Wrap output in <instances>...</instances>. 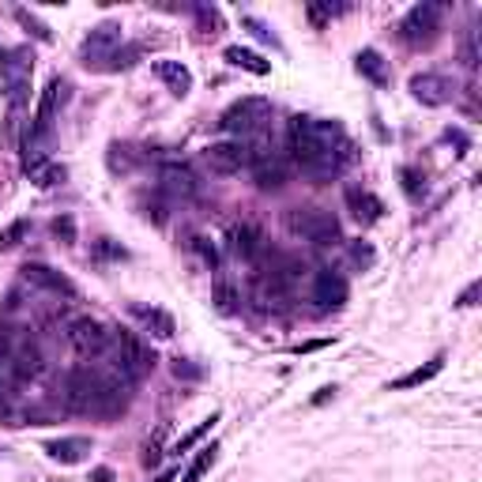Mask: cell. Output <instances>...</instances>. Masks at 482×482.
I'll return each instance as SVG.
<instances>
[{
    "label": "cell",
    "mask_w": 482,
    "mask_h": 482,
    "mask_svg": "<svg viewBox=\"0 0 482 482\" xmlns=\"http://www.w3.org/2000/svg\"><path fill=\"white\" fill-rule=\"evenodd\" d=\"M291 151L305 178L332 181L350 158V143L340 125L317 121V117H294L291 121Z\"/></svg>",
    "instance_id": "cell-1"
},
{
    "label": "cell",
    "mask_w": 482,
    "mask_h": 482,
    "mask_svg": "<svg viewBox=\"0 0 482 482\" xmlns=\"http://www.w3.org/2000/svg\"><path fill=\"white\" fill-rule=\"evenodd\" d=\"M215 422H219V414H212V419H204V422H200L197 430H189V433H185V438H181L178 445H173V448H170V453H173V456H181V453H189V448H192V445H197V441L204 438V433H212V426H215Z\"/></svg>",
    "instance_id": "cell-26"
},
{
    "label": "cell",
    "mask_w": 482,
    "mask_h": 482,
    "mask_svg": "<svg viewBox=\"0 0 482 482\" xmlns=\"http://www.w3.org/2000/svg\"><path fill=\"white\" fill-rule=\"evenodd\" d=\"M441 30V4H414L399 20V38L407 45H430Z\"/></svg>",
    "instance_id": "cell-6"
},
{
    "label": "cell",
    "mask_w": 482,
    "mask_h": 482,
    "mask_svg": "<svg viewBox=\"0 0 482 482\" xmlns=\"http://www.w3.org/2000/svg\"><path fill=\"white\" fill-rule=\"evenodd\" d=\"M45 453H50L57 463H79V460H87L91 441L87 438H60V441L45 445Z\"/></svg>",
    "instance_id": "cell-20"
},
{
    "label": "cell",
    "mask_w": 482,
    "mask_h": 482,
    "mask_svg": "<svg viewBox=\"0 0 482 482\" xmlns=\"http://www.w3.org/2000/svg\"><path fill=\"white\" fill-rule=\"evenodd\" d=\"M355 261H358V264H369V261H374V253H369L366 245H355Z\"/></svg>",
    "instance_id": "cell-36"
},
{
    "label": "cell",
    "mask_w": 482,
    "mask_h": 482,
    "mask_svg": "<svg viewBox=\"0 0 482 482\" xmlns=\"http://www.w3.org/2000/svg\"><path fill=\"white\" fill-rule=\"evenodd\" d=\"M68 99V84H64L60 76H53L50 84H45L42 91V102H38V114H35V125H30V136H45L50 133V125L57 117V106Z\"/></svg>",
    "instance_id": "cell-10"
},
{
    "label": "cell",
    "mask_w": 482,
    "mask_h": 482,
    "mask_svg": "<svg viewBox=\"0 0 482 482\" xmlns=\"http://www.w3.org/2000/svg\"><path fill=\"white\" fill-rule=\"evenodd\" d=\"M404 189L411 192V197L419 192V173H414V170H404Z\"/></svg>",
    "instance_id": "cell-32"
},
{
    "label": "cell",
    "mask_w": 482,
    "mask_h": 482,
    "mask_svg": "<svg viewBox=\"0 0 482 482\" xmlns=\"http://www.w3.org/2000/svg\"><path fill=\"white\" fill-rule=\"evenodd\" d=\"M117 50H121V27L117 23H102V27H94L87 35L79 57H84L87 68H109V60H114Z\"/></svg>",
    "instance_id": "cell-8"
},
{
    "label": "cell",
    "mask_w": 482,
    "mask_h": 482,
    "mask_svg": "<svg viewBox=\"0 0 482 482\" xmlns=\"http://www.w3.org/2000/svg\"><path fill=\"white\" fill-rule=\"evenodd\" d=\"M411 94L422 106H445L453 102V84L438 72H422V76H411Z\"/></svg>",
    "instance_id": "cell-11"
},
{
    "label": "cell",
    "mask_w": 482,
    "mask_h": 482,
    "mask_svg": "<svg viewBox=\"0 0 482 482\" xmlns=\"http://www.w3.org/2000/svg\"><path fill=\"white\" fill-rule=\"evenodd\" d=\"M253 178H256V185H261L264 192L283 189V185H286V166H283V158H276V155L261 158V163L253 166Z\"/></svg>",
    "instance_id": "cell-18"
},
{
    "label": "cell",
    "mask_w": 482,
    "mask_h": 482,
    "mask_svg": "<svg viewBox=\"0 0 482 482\" xmlns=\"http://www.w3.org/2000/svg\"><path fill=\"white\" fill-rule=\"evenodd\" d=\"M91 482H114V471H109V468H94V471H91Z\"/></svg>",
    "instance_id": "cell-35"
},
{
    "label": "cell",
    "mask_w": 482,
    "mask_h": 482,
    "mask_svg": "<svg viewBox=\"0 0 482 482\" xmlns=\"http://www.w3.org/2000/svg\"><path fill=\"white\" fill-rule=\"evenodd\" d=\"M27 219H20V222H12V227L4 230V234H0V253H8V249H15V245H20V241L27 237Z\"/></svg>",
    "instance_id": "cell-29"
},
{
    "label": "cell",
    "mask_w": 482,
    "mask_h": 482,
    "mask_svg": "<svg viewBox=\"0 0 482 482\" xmlns=\"http://www.w3.org/2000/svg\"><path fill=\"white\" fill-rule=\"evenodd\" d=\"M204 158H207V166H212V173H219V178H234V173H241L253 163V155H249V148L241 140L212 143V148L204 151Z\"/></svg>",
    "instance_id": "cell-9"
},
{
    "label": "cell",
    "mask_w": 482,
    "mask_h": 482,
    "mask_svg": "<svg viewBox=\"0 0 482 482\" xmlns=\"http://www.w3.org/2000/svg\"><path fill=\"white\" fill-rule=\"evenodd\" d=\"M68 343L84 358H102V355H109V328L99 325L94 317H76L68 325Z\"/></svg>",
    "instance_id": "cell-7"
},
{
    "label": "cell",
    "mask_w": 482,
    "mask_h": 482,
    "mask_svg": "<svg viewBox=\"0 0 482 482\" xmlns=\"http://www.w3.org/2000/svg\"><path fill=\"white\" fill-rule=\"evenodd\" d=\"M230 249H234L237 256H245V261H253V256L261 253V237H256L253 227H234V230H230Z\"/></svg>",
    "instance_id": "cell-24"
},
{
    "label": "cell",
    "mask_w": 482,
    "mask_h": 482,
    "mask_svg": "<svg viewBox=\"0 0 482 482\" xmlns=\"http://www.w3.org/2000/svg\"><path fill=\"white\" fill-rule=\"evenodd\" d=\"M23 279L27 283H35V286H42V291H50V294H64V298H79V291H76V283L68 279V276H60V271H53V268H45V264H23Z\"/></svg>",
    "instance_id": "cell-12"
},
{
    "label": "cell",
    "mask_w": 482,
    "mask_h": 482,
    "mask_svg": "<svg viewBox=\"0 0 482 482\" xmlns=\"http://www.w3.org/2000/svg\"><path fill=\"white\" fill-rule=\"evenodd\" d=\"M445 369V355H433L426 366H419V369H411L407 377H399V381H392V389L396 392H404V389H419V384H426V381H433Z\"/></svg>",
    "instance_id": "cell-22"
},
{
    "label": "cell",
    "mask_w": 482,
    "mask_h": 482,
    "mask_svg": "<svg viewBox=\"0 0 482 482\" xmlns=\"http://www.w3.org/2000/svg\"><path fill=\"white\" fill-rule=\"evenodd\" d=\"M53 234H57V237H64V241H72V237H76L72 219H57V222H53Z\"/></svg>",
    "instance_id": "cell-31"
},
{
    "label": "cell",
    "mask_w": 482,
    "mask_h": 482,
    "mask_svg": "<svg viewBox=\"0 0 482 482\" xmlns=\"http://www.w3.org/2000/svg\"><path fill=\"white\" fill-rule=\"evenodd\" d=\"M189 249L197 253V256H200V261H204L207 268H215V264H219V253H215V245H212V241H207V237L192 234V237H189Z\"/></svg>",
    "instance_id": "cell-28"
},
{
    "label": "cell",
    "mask_w": 482,
    "mask_h": 482,
    "mask_svg": "<svg viewBox=\"0 0 482 482\" xmlns=\"http://www.w3.org/2000/svg\"><path fill=\"white\" fill-rule=\"evenodd\" d=\"M158 482H173V471H166V475H163V478H158Z\"/></svg>",
    "instance_id": "cell-37"
},
{
    "label": "cell",
    "mask_w": 482,
    "mask_h": 482,
    "mask_svg": "<svg viewBox=\"0 0 482 482\" xmlns=\"http://www.w3.org/2000/svg\"><path fill=\"white\" fill-rule=\"evenodd\" d=\"M155 76L163 79V84L178 94V99H185V94L192 91V72L185 68L181 60H155Z\"/></svg>",
    "instance_id": "cell-17"
},
{
    "label": "cell",
    "mask_w": 482,
    "mask_h": 482,
    "mask_svg": "<svg viewBox=\"0 0 482 482\" xmlns=\"http://www.w3.org/2000/svg\"><path fill=\"white\" fill-rule=\"evenodd\" d=\"M158 185H163L170 197H197V173H192L185 163H163L158 166Z\"/></svg>",
    "instance_id": "cell-14"
},
{
    "label": "cell",
    "mask_w": 482,
    "mask_h": 482,
    "mask_svg": "<svg viewBox=\"0 0 482 482\" xmlns=\"http://www.w3.org/2000/svg\"><path fill=\"white\" fill-rule=\"evenodd\" d=\"M268 117H271V102L261 99V94H249V99H237L234 106L222 109L219 128H222V133H230V136H249V133H256V128H261Z\"/></svg>",
    "instance_id": "cell-4"
},
{
    "label": "cell",
    "mask_w": 482,
    "mask_h": 482,
    "mask_svg": "<svg viewBox=\"0 0 482 482\" xmlns=\"http://www.w3.org/2000/svg\"><path fill=\"white\" fill-rule=\"evenodd\" d=\"M222 57H227V64H234V68H245V72H253V76H268V72H271V64H268L261 53L245 50V45H227V50H222Z\"/></svg>",
    "instance_id": "cell-21"
},
{
    "label": "cell",
    "mask_w": 482,
    "mask_h": 482,
    "mask_svg": "<svg viewBox=\"0 0 482 482\" xmlns=\"http://www.w3.org/2000/svg\"><path fill=\"white\" fill-rule=\"evenodd\" d=\"M475 298H478V283H471L468 291L460 294V301H456V305H475Z\"/></svg>",
    "instance_id": "cell-34"
},
{
    "label": "cell",
    "mask_w": 482,
    "mask_h": 482,
    "mask_svg": "<svg viewBox=\"0 0 482 482\" xmlns=\"http://www.w3.org/2000/svg\"><path fill=\"white\" fill-rule=\"evenodd\" d=\"M23 170H27V178L35 181V185H42V189H50V185H60V181H64V166L50 163L45 155H27V158H23Z\"/></svg>",
    "instance_id": "cell-16"
},
{
    "label": "cell",
    "mask_w": 482,
    "mask_h": 482,
    "mask_svg": "<svg viewBox=\"0 0 482 482\" xmlns=\"http://www.w3.org/2000/svg\"><path fill=\"white\" fill-rule=\"evenodd\" d=\"M347 207H350V215H355L362 227H374V222L384 219V200L374 197L369 189H347Z\"/></svg>",
    "instance_id": "cell-15"
},
{
    "label": "cell",
    "mask_w": 482,
    "mask_h": 482,
    "mask_svg": "<svg viewBox=\"0 0 482 482\" xmlns=\"http://www.w3.org/2000/svg\"><path fill=\"white\" fill-rule=\"evenodd\" d=\"M358 72H362L366 79H374L377 87L389 84V68H384V57H381L377 50H362V53H358Z\"/></svg>",
    "instance_id": "cell-23"
},
{
    "label": "cell",
    "mask_w": 482,
    "mask_h": 482,
    "mask_svg": "<svg viewBox=\"0 0 482 482\" xmlns=\"http://www.w3.org/2000/svg\"><path fill=\"white\" fill-rule=\"evenodd\" d=\"M305 15H309L317 27H325L328 20H335V15H340V8H332V4H309V8H305Z\"/></svg>",
    "instance_id": "cell-30"
},
{
    "label": "cell",
    "mask_w": 482,
    "mask_h": 482,
    "mask_svg": "<svg viewBox=\"0 0 482 482\" xmlns=\"http://www.w3.org/2000/svg\"><path fill=\"white\" fill-rule=\"evenodd\" d=\"M133 317H136L140 325L148 328L151 335H158V340H170V335L178 332V328H173V317H170V313H163V309H148V305H133Z\"/></svg>",
    "instance_id": "cell-19"
},
{
    "label": "cell",
    "mask_w": 482,
    "mask_h": 482,
    "mask_svg": "<svg viewBox=\"0 0 482 482\" xmlns=\"http://www.w3.org/2000/svg\"><path fill=\"white\" fill-rule=\"evenodd\" d=\"M173 374H178V377H200V369H192V366H185L178 358V362H173Z\"/></svg>",
    "instance_id": "cell-33"
},
{
    "label": "cell",
    "mask_w": 482,
    "mask_h": 482,
    "mask_svg": "<svg viewBox=\"0 0 482 482\" xmlns=\"http://www.w3.org/2000/svg\"><path fill=\"white\" fill-rule=\"evenodd\" d=\"M109 350H114V369L121 377H128V381H143L155 369L151 347L143 343L136 332H128V328L109 332Z\"/></svg>",
    "instance_id": "cell-3"
},
{
    "label": "cell",
    "mask_w": 482,
    "mask_h": 482,
    "mask_svg": "<svg viewBox=\"0 0 482 482\" xmlns=\"http://www.w3.org/2000/svg\"><path fill=\"white\" fill-rule=\"evenodd\" d=\"M347 279L340 276V271H317V283H313V298L320 301V309H340V305L347 301Z\"/></svg>",
    "instance_id": "cell-13"
},
{
    "label": "cell",
    "mask_w": 482,
    "mask_h": 482,
    "mask_svg": "<svg viewBox=\"0 0 482 482\" xmlns=\"http://www.w3.org/2000/svg\"><path fill=\"white\" fill-rule=\"evenodd\" d=\"M215 453H219V448H215V445H207V448H200V456H197V460H192V463H189V471H185V478H181V482H200V478L207 475V468H212V463H215Z\"/></svg>",
    "instance_id": "cell-25"
},
{
    "label": "cell",
    "mask_w": 482,
    "mask_h": 482,
    "mask_svg": "<svg viewBox=\"0 0 482 482\" xmlns=\"http://www.w3.org/2000/svg\"><path fill=\"white\" fill-rule=\"evenodd\" d=\"M68 404L76 411H102L106 404H117V377L102 369H76L68 377Z\"/></svg>",
    "instance_id": "cell-2"
},
{
    "label": "cell",
    "mask_w": 482,
    "mask_h": 482,
    "mask_svg": "<svg viewBox=\"0 0 482 482\" xmlns=\"http://www.w3.org/2000/svg\"><path fill=\"white\" fill-rule=\"evenodd\" d=\"M286 222H291L294 234L313 241V245H335V241H340V222H335V215L325 212V207H294Z\"/></svg>",
    "instance_id": "cell-5"
},
{
    "label": "cell",
    "mask_w": 482,
    "mask_h": 482,
    "mask_svg": "<svg viewBox=\"0 0 482 482\" xmlns=\"http://www.w3.org/2000/svg\"><path fill=\"white\" fill-rule=\"evenodd\" d=\"M15 20H20V23L30 30V35H35V38H42V42H50V38H53V35H50V27H45V23L38 20L35 12H27V8H15Z\"/></svg>",
    "instance_id": "cell-27"
}]
</instances>
